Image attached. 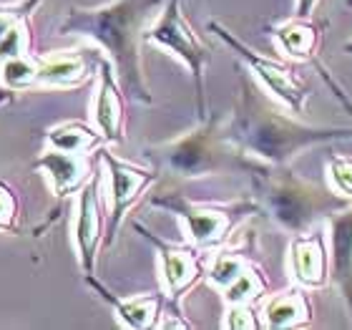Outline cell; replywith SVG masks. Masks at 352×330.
Here are the masks:
<instances>
[{
	"label": "cell",
	"mask_w": 352,
	"mask_h": 330,
	"mask_svg": "<svg viewBox=\"0 0 352 330\" xmlns=\"http://www.w3.org/2000/svg\"><path fill=\"white\" fill-rule=\"evenodd\" d=\"M330 23L327 21H315L312 15L309 18H289V21L279 23L272 28V41L277 45V51L282 56H287L289 61H300V63H312L317 68V74L322 76L324 81L330 83L332 94L338 99L342 106L352 114V101L350 96L342 91L335 79L330 76V71L324 68V63L320 61V45H322V38H324V30H327Z\"/></svg>",
	"instance_id": "obj_10"
},
{
	"label": "cell",
	"mask_w": 352,
	"mask_h": 330,
	"mask_svg": "<svg viewBox=\"0 0 352 330\" xmlns=\"http://www.w3.org/2000/svg\"><path fill=\"white\" fill-rule=\"evenodd\" d=\"M18 229V199L15 192L0 179V232Z\"/></svg>",
	"instance_id": "obj_26"
},
{
	"label": "cell",
	"mask_w": 352,
	"mask_h": 330,
	"mask_svg": "<svg viewBox=\"0 0 352 330\" xmlns=\"http://www.w3.org/2000/svg\"><path fill=\"white\" fill-rule=\"evenodd\" d=\"M262 328L282 330V328H302L312 320V302L302 287H289L285 293L272 295L264 302L262 313H259Z\"/></svg>",
	"instance_id": "obj_17"
},
{
	"label": "cell",
	"mask_w": 352,
	"mask_h": 330,
	"mask_svg": "<svg viewBox=\"0 0 352 330\" xmlns=\"http://www.w3.org/2000/svg\"><path fill=\"white\" fill-rule=\"evenodd\" d=\"M345 53H350V56H352V41H350V43H345Z\"/></svg>",
	"instance_id": "obj_29"
},
{
	"label": "cell",
	"mask_w": 352,
	"mask_h": 330,
	"mask_svg": "<svg viewBox=\"0 0 352 330\" xmlns=\"http://www.w3.org/2000/svg\"><path fill=\"white\" fill-rule=\"evenodd\" d=\"M98 88L94 99V124L106 144H124V88L106 56H98Z\"/></svg>",
	"instance_id": "obj_13"
},
{
	"label": "cell",
	"mask_w": 352,
	"mask_h": 330,
	"mask_svg": "<svg viewBox=\"0 0 352 330\" xmlns=\"http://www.w3.org/2000/svg\"><path fill=\"white\" fill-rule=\"evenodd\" d=\"M28 45H30L28 18H21V21L13 23V25L3 33V38H0V66L10 59L25 56V53H28Z\"/></svg>",
	"instance_id": "obj_23"
},
{
	"label": "cell",
	"mask_w": 352,
	"mask_h": 330,
	"mask_svg": "<svg viewBox=\"0 0 352 330\" xmlns=\"http://www.w3.org/2000/svg\"><path fill=\"white\" fill-rule=\"evenodd\" d=\"M41 3H43V0H23L21 6H8V8L0 6V38H3V33H6L13 23H18L21 18H30V13H33Z\"/></svg>",
	"instance_id": "obj_27"
},
{
	"label": "cell",
	"mask_w": 352,
	"mask_h": 330,
	"mask_svg": "<svg viewBox=\"0 0 352 330\" xmlns=\"http://www.w3.org/2000/svg\"><path fill=\"white\" fill-rule=\"evenodd\" d=\"M166 0H113L101 8H71L60 21L58 36H78L98 43L113 66L129 99L151 106L154 96L144 76V30L156 21Z\"/></svg>",
	"instance_id": "obj_2"
},
{
	"label": "cell",
	"mask_w": 352,
	"mask_h": 330,
	"mask_svg": "<svg viewBox=\"0 0 352 330\" xmlns=\"http://www.w3.org/2000/svg\"><path fill=\"white\" fill-rule=\"evenodd\" d=\"M320 0H294V18H309Z\"/></svg>",
	"instance_id": "obj_28"
},
{
	"label": "cell",
	"mask_w": 352,
	"mask_h": 330,
	"mask_svg": "<svg viewBox=\"0 0 352 330\" xmlns=\"http://www.w3.org/2000/svg\"><path fill=\"white\" fill-rule=\"evenodd\" d=\"M209 30L244 61V66L250 68L252 76L262 83V88L274 99V101L292 111L294 116H302V114H305V106H307V99H309V86L302 81L300 74H297L287 61L272 59V56H264V53L250 48V45L244 43V41H239L227 25H221L219 21H209Z\"/></svg>",
	"instance_id": "obj_7"
},
{
	"label": "cell",
	"mask_w": 352,
	"mask_h": 330,
	"mask_svg": "<svg viewBox=\"0 0 352 330\" xmlns=\"http://www.w3.org/2000/svg\"><path fill=\"white\" fill-rule=\"evenodd\" d=\"M330 232V272L327 282L342 298L352 318V205L342 207L327 217Z\"/></svg>",
	"instance_id": "obj_14"
},
{
	"label": "cell",
	"mask_w": 352,
	"mask_h": 330,
	"mask_svg": "<svg viewBox=\"0 0 352 330\" xmlns=\"http://www.w3.org/2000/svg\"><path fill=\"white\" fill-rule=\"evenodd\" d=\"M252 184L257 192L259 209L292 235L309 232L320 220H327L330 214L350 205L332 189L302 179L289 167L259 169L257 174H252Z\"/></svg>",
	"instance_id": "obj_3"
},
{
	"label": "cell",
	"mask_w": 352,
	"mask_h": 330,
	"mask_svg": "<svg viewBox=\"0 0 352 330\" xmlns=\"http://www.w3.org/2000/svg\"><path fill=\"white\" fill-rule=\"evenodd\" d=\"M250 262H252V257L247 255L239 245H234V247H224L206 262L204 278L209 285L217 287V290L221 293L224 287L232 285V282L242 275L244 267H247Z\"/></svg>",
	"instance_id": "obj_20"
},
{
	"label": "cell",
	"mask_w": 352,
	"mask_h": 330,
	"mask_svg": "<svg viewBox=\"0 0 352 330\" xmlns=\"http://www.w3.org/2000/svg\"><path fill=\"white\" fill-rule=\"evenodd\" d=\"M287 267L292 282L302 290H320L327 285L330 272V252L324 227H312L309 232L294 235L287 249Z\"/></svg>",
	"instance_id": "obj_12"
},
{
	"label": "cell",
	"mask_w": 352,
	"mask_h": 330,
	"mask_svg": "<svg viewBox=\"0 0 352 330\" xmlns=\"http://www.w3.org/2000/svg\"><path fill=\"white\" fill-rule=\"evenodd\" d=\"M221 129L239 154L262 167H289L294 156L307 149L352 139V129L307 126L300 118L287 116L247 76H242L236 106Z\"/></svg>",
	"instance_id": "obj_1"
},
{
	"label": "cell",
	"mask_w": 352,
	"mask_h": 330,
	"mask_svg": "<svg viewBox=\"0 0 352 330\" xmlns=\"http://www.w3.org/2000/svg\"><path fill=\"white\" fill-rule=\"evenodd\" d=\"M151 207L174 214L182 222L189 245H194L201 252H212L227 245L247 217L262 212L257 199H242L232 205H204V202L184 197L179 192L151 194Z\"/></svg>",
	"instance_id": "obj_5"
},
{
	"label": "cell",
	"mask_w": 352,
	"mask_h": 330,
	"mask_svg": "<svg viewBox=\"0 0 352 330\" xmlns=\"http://www.w3.org/2000/svg\"><path fill=\"white\" fill-rule=\"evenodd\" d=\"M101 164L106 169V199H109V214H106V229H103V247H111L116 243L118 227L129 214L141 194L159 179L156 169H144L136 164H129L101 149Z\"/></svg>",
	"instance_id": "obj_8"
},
{
	"label": "cell",
	"mask_w": 352,
	"mask_h": 330,
	"mask_svg": "<svg viewBox=\"0 0 352 330\" xmlns=\"http://www.w3.org/2000/svg\"><path fill=\"white\" fill-rule=\"evenodd\" d=\"M103 179L101 172L94 169L88 182L78 189V207H76V247H78V262L83 272H96V257L103 245Z\"/></svg>",
	"instance_id": "obj_11"
},
{
	"label": "cell",
	"mask_w": 352,
	"mask_h": 330,
	"mask_svg": "<svg viewBox=\"0 0 352 330\" xmlns=\"http://www.w3.org/2000/svg\"><path fill=\"white\" fill-rule=\"evenodd\" d=\"M267 293V278H264L262 267L252 260L239 278L221 290L224 302L227 305H254L257 300H262Z\"/></svg>",
	"instance_id": "obj_21"
},
{
	"label": "cell",
	"mask_w": 352,
	"mask_h": 330,
	"mask_svg": "<svg viewBox=\"0 0 352 330\" xmlns=\"http://www.w3.org/2000/svg\"><path fill=\"white\" fill-rule=\"evenodd\" d=\"M224 328L254 330V328H262V320H259L254 305H227V313H224Z\"/></svg>",
	"instance_id": "obj_25"
},
{
	"label": "cell",
	"mask_w": 352,
	"mask_h": 330,
	"mask_svg": "<svg viewBox=\"0 0 352 330\" xmlns=\"http://www.w3.org/2000/svg\"><path fill=\"white\" fill-rule=\"evenodd\" d=\"M36 71L38 59H30L28 53L21 56V59H10L0 66V86L6 88L8 94L36 88Z\"/></svg>",
	"instance_id": "obj_22"
},
{
	"label": "cell",
	"mask_w": 352,
	"mask_h": 330,
	"mask_svg": "<svg viewBox=\"0 0 352 330\" xmlns=\"http://www.w3.org/2000/svg\"><path fill=\"white\" fill-rule=\"evenodd\" d=\"M86 282L94 287V293H98L103 300L109 302L111 310L116 313L121 325L133 330H148L159 328L164 318V308H166V295L164 293H151V295H133V298H118L109 290V287L96 280V272L86 275Z\"/></svg>",
	"instance_id": "obj_15"
},
{
	"label": "cell",
	"mask_w": 352,
	"mask_h": 330,
	"mask_svg": "<svg viewBox=\"0 0 352 330\" xmlns=\"http://www.w3.org/2000/svg\"><path fill=\"white\" fill-rule=\"evenodd\" d=\"M33 169L43 172L56 197L76 194L88 182V176L94 174L88 154H68L58 149H48L43 156H38L33 162Z\"/></svg>",
	"instance_id": "obj_16"
},
{
	"label": "cell",
	"mask_w": 352,
	"mask_h": 330,
	"mask_svg": "<svg viewBox=\"0 0 352 330\" xmlns=\"http://www.w3.org/2000/svg\"><path fill=\"white\" fill-rule=\"evenodd\" d=\"M88 68L78 53H53L38 59L36 86L38 88H76L86 83Z\"/></svg>",
	"instance_id": "obj_18"
},
{
	"label": "cell",
	"mask_w": 352,
	"mask_h": 330,
	"mask_svg": "<svg viewBox=\"0 0 352 330\" xmlns=\"http://www.w3.org/2000/svg\"><path fill=\"white\" fill-rule=\"evenodd\" d=\"M327 182L335 194L352 199V156L350 154H332L327 162Z\"/></svg>",
	"instance_id": "obj_24"
},
{
	"label": "cell",
	"mask_w": 352,
	"mask_h": 330,
	"mask_svg": "<svg viewBox=\"0 0 352 330\" xmlns=\"http://www.w3.org/2000/svg\"><path fill=\"white\" fill-rule=\"evenodd\" d=\"M144 41L162 51L171 53L184 66L189 68L194 94H197V116L199 121L206 118V94H204V74L212 61V48L194 33L191 23L186 21L182 0H166L156 21L144 30Z\"/></svg>",
	"instance_id": "obj_6"
},
{
	"label": "cell",
	"mask_w": 352,
	"mask_h": 330,
	"mask_svg": "<svg viewBox=\"0 0 352 330\" xmlns=\"http://www.w3.org/2000/svg\"><path fill=\"white\" fill-rule=\"evenodd\" d=\"M221 116L212 114L199 121L197 129L182 134L171 141L148 147L144 154L156 172H169V174L184 176V179H199V176L219 174V172H232L242 169L247 174H257L262 164L252 162L242 156L224 136L221 129Z\"/></svg>",
	"instance_id": "obj_4"
},
{
	"label": "cell",
	"mask_w": 352,
	"mask_h": 330,
	"mask_svg": "<svg viewBox=\"0 0 352 330\" xmlns=\"http://www.w3.org/2000/svg\"><path fill=\"white\" fill-rule=\"evenodd\" d=\"M48 149H58V152H68V154H96V149L101 147V134L98 129L81 124V121H66V124L53 126L48 136Z\"/></svg>",
	"instance_id": "obj_19"
},
{
	"label": "cell",
	"mask_w": 352,
	"mask_h": 330,
	"mask_svg": "<svg viewBox=\"0 0 352 330\" xmlns=\"http://www.w3.org/2000/svg\"><path fill=\"white\" fill-rule=\"evenodd\" d=\"M133 229L141 232L144 240H148V243L154 245L156 257H159V270H162V285H164V295H166V302H169L171 308H179L184 295L204 278L206 252L197 249L194 245H174V243H166V240H159L141 222H133Z\"/></svg>",
	"instance_id": "obj_9"
}]
</instances>
